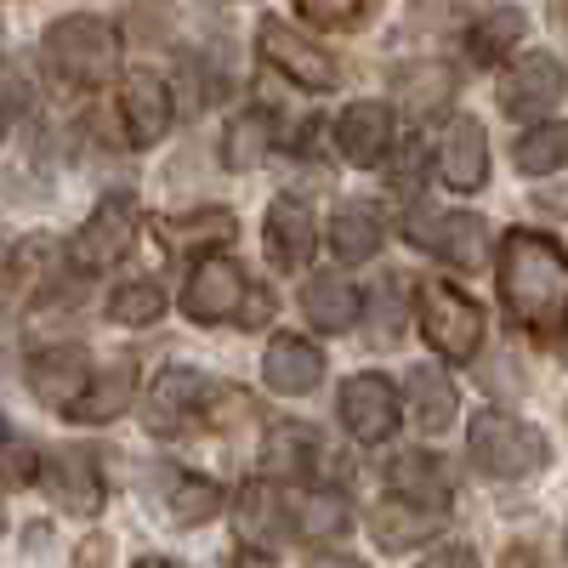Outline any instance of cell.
<instances>
[{
    "instance_id": "ba28073f",
    "label": "cell",
    "mask_w": 568,
    "mask_h": 568,
    "mask_svg": "<svg viewBox=\"0 0 568 568\" xmlns=\"http://www.w3.org/2000/svg\"><path fill=\"white\" fill-rule=\"evenodd\" d=\"M245 296H251L245 267L211 251V256H200V262H194V273L182 278L176 307H182L187 318H194V324H227V318H240Z\"/></svg>"
},
{
    "instance_id": "d6986e66",
    "label": "cell",
    "mask_w": 568,
    "mask_h": 568,
    "mask_svg": "<svg viewBox=\"0 0 568 568\" xmlns=\"http://www.w3.org/2000/svg\"><path fill=\"white\" fill-rule=\"evenodd\" d=\"M262 382L278 398H307L324 382V353L307 336H273L262 353Z\"/></svg>"
},
{
    "instance_id": "1f68e13d",
    "label": "cell",
    "mask_w": 568,
    "mask_h": 568,
    "mask_svg": "<svg viewBox=\"0 0 568 568\" xmlns=\"http://www.w3.org/2000/svg\"><path fill=\"white\" fill-rule=\"evenodd\" d=\"M524 29H529V18L517 12V7H495V12H484L478 23L466 29V52H471V63H500L517 40H524Z\"/></svg>"
},
{
    "instance_id": "b9f144b4",
    "label": "cell",
    "mask_w": 568,
    "mask_h": 568,
    "mask_svg": "<svg viewBox=\"0 0 568 568\" xmlns=\"http://www.w3.org/2000/svg\"><path fill=\"white\" fill-rule=\"evenodd\" d=\"M500 568H540V562H535V551H529V546H511V551L500 557Z\"/></svg>"
},
{
    "instance_id": "7bdbcfd3",
    "label": "cell",
    "mask_w": 568,
    "mask_h": 568,
    "mask_svg": "<svg viewBox=\"0 0 568 568\" xmlns=\"http://www.w3.org/2000/svg\"><path fill=\"white\" fill-rule=\"evenodd\" d=\"M227 568H273V562H267V551H245V557H233Z\"/></svg>"
},
{
    "instance_id": "74e56055",
    "label": "cell",
    "mask_w": 568,
    "mask_h": 568,
    "mask_svg": "<svg viewBox=\"0 0 568 568\" xmlns=\"http://www.w3.org/2000/svg\"><path fill=\"white\" fill-rule=\"evenodd\" d=\"M40 478V460L34 449L12 444V438H0V484H34Z\"/></svg>"
},
{
    "instance_id": "277c9868",
    "label": "cell",
    "mask_w": 568,
    "mask_h": 568,
    "mask_svg": "<svg viewBox=\"0 0 568 568\" xmlns=\"http://www.w3.org/2000/svg\"><path fill=\"white\" fill-rule=\"evenodd\" d=\"M415 324H420L426 347L444 364H466L484 347V307L466 291H455L449 278H420L415 284Z\"/></svg>"
},
{
    "instance_id": "ac0fdd59",
    "label": "cell",
    "mask_w": 568,
    "mask_h": 568,
    "mask_svg": "<svg viewBox=\"0 0 568 568\" xmlns=\"http://www.w3.org/2000/svg\"><path fill=\"white\" fill-rule=\"evenodd\" d=\"M393 149V109L387 103H347L336 114V154L358 171L382 165Z\"/></svg>"
},
{
    "instance_id": "7c38bea8",
    "label": "cell",
    "mask_w": 568,
    "mask_h": 568,
    "mask_svg": "<svg viewBox=\"0 0 568 568\" xmlns=\"http://www.w3.org/2000/svg\"><path fill=\"white\" fill-rule=\"evenodd\" d=\"M433 165L444 176V187H455V194H478V187L489 182V136L484 125L471 120V114H455L438 136V149H433Z\"/></svg>"
},
{
    "instance_id": "60d3db41",
    "label": "cell",
    "mask_w": 568,
    "mask_h": 568,
    "mask_svg": "<svg viewBox=\"0 0 568 568\" xmlns=\"http://www.w3.org/2000/svg\"><path fill=\"white\" fill-rule=\"evenodd\" d=\"M240 324H245V329H262V324H273V296H267V291H262V296L251 291V296H245V307H240Z\"/></svg>"
},
{
    "instance_id": "f35d334b",
    "label": "cell",
    "mask_w": 568,
    "mask_h": 568,
    "mask_svg": "<svg viewBox=\"0 0 568 568\" xmlns=\"http://www.w3.org/2000/svg\"><path fill=\"white\" fill-rule=\"evenodd\" d=\"M114 562V540L109 535H91L80 551H74V568H109Z\"/></svg>"
},
{
    "instance_id": "e0dca14e",
    "label": "cell",
    "mask_w": 568,
    "mask_h": 568,
    "mask_svg": "<svg viewBox=\"0 0 568 568\" xmlns=\"http://www.w3.org/2000/svg\"><path fill=\"white\" fill-rule=\"evenodd\" d=\"M40 484H45V495H52L63 511H74V517L103 511L98 460L80 455V449H52V455H45V460H40Z\"/></svg>"
},
{
    "instance_id": "f546056e",
    "label": "cell",
    "mask_w": 568,
    "mask_h": 568,
    "mask_svg": "<svg viewBox=\"0 0 568 568\" xmlns=\"http://www.w3.org/2000/svg\"><path fill=\"white\" fill-rule=\"evenodd\" d=\"M347 529H353V506H347L342 489H307V495L296 500V535H302V540L329 546V540H342Z\"/></svg>"
},
{
    "instance_id": "2e32d148",
    "label": "cell",
    "mask_w": 568,
    "mask_h": 568,
    "mask_svg": "<svg viewBox=\"0 0 568 568\" xmlns=\"http://www.w3.org/2000/svg\"><path fill=\"white\" fill-rule=\"evenodd\" d=\"M262 245L267 256L284 267V273H307L313 267V251H318V222L302 200H273L267 205V222H262Z\"/></svg>"
},
{
    "instance_id": "5b68a950",
    "label": "cell",
    "mask_w": 568,
    "mask_h": 568,
    "mask_svg": "<svg viewBox=\"0 0 568 568\" xmlns=\"http://www.w3.org/2000/svg\"><path fill=\"white\" fill-rule=\"evenodd\" d=\"M404 240L426 256H438L460 273L489 262V222L471 211H438V205H409L404 216Z\"/></svg>"
},
{
    "instance_id": "8fae6325",
    "label": "cell",
    "mask_w": 568,
    "mask_h": 568,
    "mask_svg": "<svg viewBox=\"0 0 568 568\" xmlns=\"http://www.w3.org/2000/svg\"><path fill=\"white\" fill-rule=\"evenodd\" d=\"M233 535H240V546L245 551H278L284 540L296 535V511L284 506V495L273 489V478L262 484H245L240 495H233Z\"/></svg>"
},
{
    "instance_id": "cb8c5ba5",
    "label": "cell",
    "mask_w": 568,
    "mask_h": 568,
    "mask_svg": "<svg viewBox=\"0 0 568 568\" xmlns=\"http://www.w3.org/2000/svg\"><path fill=\"white\" fill-rule=\"evenodd\" d=\"M364 313V296H358V284L342 278V273H313L302 284V318L313 329H329V336H342V329H353Z\"/></svg>"
},
{
    "instance_id": "52a82bcc",
    "label": "cell",
    "mask_w": 568,
    "mask_h": 568,
    "mask_svg": "<svg viewBox=\"0 0 568 568\" xmlns=\"http://www.w3.org/2000/svg\"><path fill=\"white\" fill-rule=\"evenodd\" d=\"M256 52H262L267 69H278L284 80L302 85V91H329V85L342 80L336 58H329L324 45H313L302 29H291L284 18H262V29H256Z\"/></svg>"
},
{
    "instance_id": "d590c367",
    "label": "cell",
    "mask_w": 568,
    "mask_h": 568,
    "mask_svg": "<svg viewBox=\"0 0 568 568\" xmlns=\"http://www.w3.org/2000/svg\"><path fill=\"white\" fill-rule=\"evenodd\" d=\"M369 7H375V0H302V12L313 23H324V29H353Z\"/></svg>"
},
{
    "instance_id": "8d00e7d4",
    "label": "cell",
    "mask_w": 568,
    "mask_h": 568,
    "mask_svg": "<svg viewBox=\"0 0 568 568\" xmlns=\"http://www.w3.org/2000/svg\"><path fill=\"white\" fill-rule=\"evenodd\" d=\"M200 415H205L211 426H240V420L251 415V398H245V393H233V387H205Z\"/></svg>"
},
{
    "instance_id": "f1b7e54d",
    "label": "cell",
    "mask_w": 568,
    "mask_h": 568,
    "mask_svg": "<svg viewBox=\"0 0 568 568\" xmlns=\"http://www.w3.org/2000/svg\"><path fill=\"white\" fill-rule=\"evenodd\" d=\"M273 149V114L267 109H245L233 114L227 131H222V165L227 171H256Z\"/></svg>"
},
{
    "instance_id": "603a6c76",
    "label": "cell",
    "mask_w": 568,
    "mask_h": 568,
    "mask_svg": "<svg viewBox=\"0 0 568 568\" xmlns=\"http://www.w3.org/2000/svg\"><path fill=\"white\" fill-rule=\"evenodd\" d=\"M233 233H240V222H233V211L222 205H200V211H176L160 222V245L176 251V256H211L222 251Z\"/></svg>"
},
{
    "instance_id": "83f0119b",
    "label": "cell",
    "mask_w": 568,
    "mask_h": 568,
    "mask_svg": "<svg viewBox=\"0 0 568 568\" xmlns=\"http://www.w3.org/2000/svg\"><path fill=\"white\" fill-rule=\"evenodd\" d=\"M45 267H52V245L45 240H29L12 251V262L0 267V313H18L40 296V284H45Z\"/></svg>"
},
{
    "instance_id": "ee69618b",
    "label": "cell",
    "mask_w": 568,
    "mask_h": 568,
    "mask_svg": "<svg viewBox=\"0 0 568 568\" xmlns=\"http://www.w3.org/2000/svg\"><path fill=\"white\" fill-rule=\"evenodd\" d=\"M131 568H182V562H171V557H136Z\"/></svg>"
},
{
    "instance_id": "8992f818",
    "label": "cell",
    "mask_w": 568,
    "mask_h": 568,
    "mask_svg": "<svg viewBox=\"0 0 568 568\" xmlns=\"http://www.w3.org/2000/svg\"><path fill=\"white\" fill-rule=\"evenodd\" d=\"M131 245H136V200L109 194V200H98V211H91L80 222V233L69 240V262L80 273H109V267L125 262Z\"/></svg>"
},
{
    "instance_id": "44dd1931",
    "label": "cell",
    "mask_w": 568,
    "mask_h": 568,
    "mask_svg": "<svg viewBox=\"0 0 568 568\" xmlns=\"http://www.w3.org/2000/svg\"><path fill=\"white\" fill-rule=\"evenodd\" d=\"M438 529H444V511L415 506L404 495H387L382 506H369V540L382 551H415V546L433 540Z\"/></svg>"
},
{
    "instance_id": "7402d4cb",
    "label": "cell",
    "mask_w": 568,
    "mask_h": 568,
    "mask_svg": "<svg viewBox=\"0 0 568 568\" xmlns=\"http://www.w3.org/2000/svg\"><path fill=\"white\" fill-rule=\"evenodd\" d=\"M262 471L273 484H307L318 471V433L302 420H278L262 438Z\"/></svg>"
},
{
    "instance_id": "bcb514c9",
    "label": "cell",
    "mask_w": 568,
    "mask_h": 568,
    "mask_svg": "<svg viewBox=\"0 0 568 568\" xmlns=\"http://www.w3.org/2000/svg\"><path fill=\"white\" fill-rule=\"evenodd\" d=\"M0 438H7V426H0Z\"/></svg>"
},
{
    "instance_id": "836d02e7",
    "label": "cell",
    "mask_w": 568,
    "mask_h": 568,
    "mask_svg": "<svg viewBox=\"0 0 568 568\" xmlns=\"http://www.w3.org/2000/svg\"><path fill=\"white\" fill-rule=\"evenodd\" d=\"M165 313V291L154 278H125L114 284V296H109V324L120 329H142V324H160Z\"/></svg>"
},
{
    "instance_id": "d6a6232c",
    "label": "cell",
    "mask_w": 568,
    "mask_h": 568,
    "mask_svg": "<svg viewBox=\"0 0 568 568\" xmlns=\"http://www.w3.org/2000/svg\"><path fill=\"white\" fill-rule=\"evenodd\" d=\"M165 511H171L176 529H200V524H211V517L222 511V489L211 478H194V471H176Z\"/></svg>"
},
{
    "instance_id": "5bb4252c",
    "label": "cell",
    "mask_w": 568,
    "mask_h": 568,
    "mask_svg": "<svg viewBox=\"0 0 568 568\" xmlns=\"http://www.w3.org/2000/svg\"><path fill=\"white\" fill-rule=\"evenodd\" d=\"M85 382H91V358H85V347H74V342L40 347V353L29 358V393L52 409V415H69L74 398L85 393Z\"/></svg>"
},
{
    "instance_id": "6da1fadb",
    "label": "cell",
    "mask_w": 568,
    "mask_h": 568,
    "mask_svg": "<svg viewBox=\"0 0 568 568\" xmlns=\"http://www.w3.org/2000/svg\"><path fill=\"white\" fill-rule=\"evenodd\" d=\"M495 284L500 307L535 336H557L568 324V251L551 233L506 227L495 251Z\"/></svg>"
},
{
    "instance_id": "3957f363",
    "label": "cell",
    "mask_w": 568,
    "mask_h": 568,
    "mask_svg": "<svg viewBox=\"0 0 568 568\" xmlns=\"http://www.w3.org/2000/svg\"><path fill=\"white\" fill-rule=\"evenodd\" d=\"M466 455L484 478L517 484V478H535V471L551 460V444H546L540 426L517 420V415H500V409H484L466 426Z\"/></svg>"
},
{
    "instance_id": "7a4b0ae2",
    "label": "cell",
    "mask_w": 568,
    "mask_h": 568,
    "mask_svg": "<svg viewBox=\"0 0 568 568\" xmlns=\"http://www.w3.org/2000/svg\"><path fill=\"white\" fill-rule=\"evenodd\" d=\"M45 63H52V74L74 91H98L103 80H114L120 69V34L114 23L91 18V12H74V18H58L52 29H45L40 40Z\"/></svg>"
},
{
    "instance_id": "4dcf8cb0",
    "label": "cell",
    "mask_w": 568,
    "mask_h": 568,
    "mask_svg": "<svg viewBox=\"0 0 568 568\" xmlns=\"http://www.w3.org/2000/svg\"><path fill=\"white\" fill-rule=\"evenodd\" d=\"M511 160L524 176H551L568 165V120H540L511 142Z\"/></svg>"
},
{
    "instance_id": "e575fe53",
    "label": "cell",
    "mask_w": 568,
    "mask_h": 568,
    "mask_svg": "<svg viewBox=\"0 0 568 568\" xmlns=\"http://www.w3.org/2000/svg\"><path fill=\"white\" fill-rule=\"evenodd\" d=\"M449 91H455V74H449L444 63H415V69L398 74V98H404L415 114L444 109V103H449Z\"/></svg>"
},
{
    "instance_id": "4316f807",
    "label": "cell",
    "mask_w": 568,
    "mask_h": 568,
    "mask_svg": "<svg viewBox=\"0 0 568 568\" xmlns=\"http://www.w3.org/2000/svg\"><path fill=\"white\" fill-rule=\"evenodd\" d=\"M382 240H387V222H382V211L375 205H342L336 216H329V251H336L342 262H369L375 251H382Z\"/></svg>"
},
{
    "instance_id": "ab89813d",
    "label": "cell",
    "mask_w": 568,
    "mask_h": 568,
    "mask_svg": "<svg viewBox=\"0 0 568 568\" xmlns=\"http://www.w3.org/2000/svg\"><path fill=\"white\" fill-rule=\"evenodd\" d=\"M420 568H484V562H478V551H471V546H438Z\"/></svg>"
},
{
    "instance_id": "d4e9b609",
    "label": "cell",
    "mask_w": 568,
    "mask_h": 568,
    "mask_svg": "<svg viewBox=\"0 0 568 568\" xmlns=\"http://www.w3.org/2000/svg\"><path fill=\"white\" fill-rule=\"evenodd\" d=\"M387 489L404 495V500H415V506H433V511H449V495H455L449 471H444V460H438L433 449H404V455H393Z\"/></svg>"
},
{
    "instance_id": "484cf974",
    "label": "cell",
    "mask_w": 568,
    "mask_h": 568,
    "mask_svg": "<svg viewBox=\"0 0 568 568\" xmlns=\"http://www.w3.org/2000/svg\"><path fill=\"white\" fill-rule=\"evenodd\" d=\"M131 398H136V369H131V364L91 369V382H85V393L74 398L69 420H80V426H103V420L125 415V409H131Z\"/></svg>"
},
{
    "instance_id": "9c48e42d",
    "label": "cell",
    "mask_w": 568,
    "mask_h": 568,
    "mask_svg": "<svg viewBox=\"0 0 568 568\" xmlns=\"http://www.w3.org/2000/svg\"><path fill=\"white\" fill-rule=\"evenodd\" d=\"M562 91H568V74L551 52H524V58H511L506 74H500V109L511 120H540L562 103Z\"/></svg>"
},
{
    "instance_id": "30bf717a",
    "label": "cell",
    "mask_w": 568,
    "mask_h": 568,
    "mask_svg": "<svg viewBox=\"0 0 568 568\" xmlns=\"http://www.w3.org/2000/svg\"><path fill=\"white\" fill-rule=\"evenodd\" d=\"M176 109H171V85L154 69H131L120 80V131L125 149H154V142L171 131Z\"/></svg>"
},
{
    "instance_id": "9a60e30c",
    "label": "cell",
    "mask_w": 568,
    "mask_h": 568,
    "mask_svg": "<svg viewBox=\"0 0 568 568\" xmlns=\"http://www.w3.org/2000/svg\"><path fill=\"white\" fill-rule=\"evenodd\" d=\"M205 375L200 369H160V382L149 387V398H142V426H149L154 438H176L187 433V420L200 415L205 404Z\"/></svg>"
},
{
    "instance_id": "ffe728a7",
    "label": "cell",
    "mask_w": 568,
    "mask_h": 568,
    "mask_svg": "<svg viewBox=\"0 0 568 568\" xmlns=\"http://www.w3.org/2000/svg\"><path fill=\"white\" fill-rule=\"evenodd\" d=\"M455 415H460V393H455L449 375L433 369V364L409 369V382H404V420L415 426V433L438 438V433L455 426Z\"/></svg>"
},
{
    "instance_id": "4fadbf2b",
    "label": "cell",
    "mask_w": 568,
    "mask_h": 568,
    "mask_svg": "<svg viewBox=\"0 0 568 568\" xmlns=\"http://www.w3.org/2000/svg\"><path fill=\"white\" fill-rule=\"evenodd\" d=\"M342 426L358 444H387L398 433V393H393L387 375L364 369L342 387Z\"/></svg>"
},
{
    "instance_id": "f6af8a7d",
    "label": "cell",
    "mask_w": 568,
    "mask_h": 568,
    "mask_svg": "<svg viewBox=\"0 0 568 568\" xmlns=\"http://www.w3.org/2000/svg\"><path fill=\"white\" fill-rule=\"evenodd\" d=\"M0 136H7V114H0Z\"/></svg>"
}]
</instances>
